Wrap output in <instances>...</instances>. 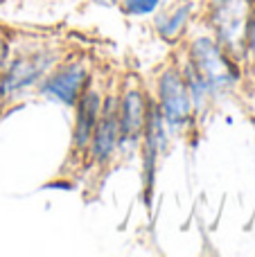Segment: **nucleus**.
Returning a JSON list of instances; mask_svg holds the SVG:
<instances>
[{"label": "nucleus", "instance_id": "obj_1", "mask_svg": "<svg viewBox=\"0 0 255 257\" xmlns=\"http://www.w3.org/2000/svg\"><path fill=\"white\" fill-rule=\"evenodd\" d=\"M194 70L197 75L192 77V81L201 84L203 90L228 86L235 79V70L219 52V48H215L210 41H199L194 45Z\"/></svg>", "mask_w": 255, "mask_h": 257}, {"label": "nucleus", "instance_id": "obj_2", "mask_svg": "<svg viewBox=\"0 0 255 257\" xmlns=\"http://www.w3.org/2000/svg\"><path fill=\"white\" fill-rule=\"evenodd\" d=\"M161 106L163 115L170 124H183L188 120L190 111V97H188V86L181 79L179 72L170 70L163 75L161 79Z\"/></svg>", "mask_w": 255, "mask_h": 257}, {"label": "nucleus", "instance_id": "obj_3", "mask_svg": "<svg viewBox=\"0 0 255 257\" xmlns=\"http://www.w3.org/2000/svg\"><path fill=\"white\" fill-rule=\"evenodd\" d=\"M86 81V70L81 66H68L66 70L57 72L48 84L43 86V93H48L50 97L59 99L63 104H75V99L79 97V90L84 88Z\"/></svg>", "mask_w": 255, "mask_h": 257}, {"label": "nucleus", "instance_id": "obj_4", "mask_svg": "<svg viewBox=\"0 0 255 257\" xmlns=\"http://www.w3.org/2000/svg\"><path fill=\"white\" fill-rule=\"evenodd\" d=\"M246 27V3L244 0H224L217 7V32L224 41L233 43Z\"/></svg>", "mask_w": 255, "mask_h": 257}, {"label": "nucleus", "instance_id": "obj_5", "mask_svg": "<svg viewBox=\"0 0 255 257\" xmlns=\"http://www.w3.org/2000/svg\"><path fill=\"white\" fill-rule=\"evenodd\" d=\"M145 99L138 90H129L122 99V108L117 113V126L122 138H136L145 126Z\"/></svg>", "mask_w": 255, "mask_h": 257}, {"label": "nucleus", "instance_id": "obj_6", "mask_svg": "<svg viewBox=\"0 0 255 257\" xmlns=\"http://www.w3.org/2000/svg\"><path fill=\"white\" fill-rule=\"evenodd\" d=\"M117 133H120L117 111L113 106H106V111L97 120L95 131H93V151L97 156V160H106L113 154V149L117 145Z\"/></svg>", "mask_w": 255, "mask_h": 257}, {"label": "nucleus", "instance_id": "obj_7", "mask_svg": "<svg viewBox=\"0 0 255 257\" xmlns=\"http://www.w3.org/2000/svg\"><path fill=\"white\" fill-rule=\"evenodd\" d=\"M48 66V57H32V59H23L16 66H12V70L7 72L3 81V93L9 90L23 88V86H30L36 77L43 72V68Z\"/></svg>", "mask_w": 255, "mask_h": 257}, {"label": "nucleus", "instance_id": "obj_8", "mask_svg": "<svg viewBox=\"0 0 255 257\" xmlns=\"http://www.w3.org/2000/svg\"><path fill=\"white\" fill-rule=\"evenodd\" d=\"M97 115H99V99L97 93H86L81 97L79 104V117H77V126H75V142L77 147H86V142L93 138L95 124H97Z\"/></svg>", "mask_w": 255, "mask_h": 257}, {"label": "nucleus", "instance_id": "obj_9", "mask_svg": "<svg viewBox=\"0 0 255 257\" xmlns=\"http://www.w3.org/2000/svg\"><path fill=\"white\" fill-rule=\"evenodd\" d=\"M185 18H188V7H179L174 12V16H167L165 21L161 23V32L163 36H167V39H172V36L179 34V30L183 27Z\"/></svg>", "mask_w": 255, "mask_h": 257}, {"label": "nucleus", "instance_id": "obj_10", "mask_svg": "<svg viewBox=\"0 0 255 257\" xmlns=\"http://www.w3.org/2000/svg\"><path fill=\"white\" fill-rule=\"evenodd\" d=\"M156 5H158V0H126L124 12L126 14H147V12H154Z\"/></svg>", "mask_w": 255, "mask_h": 257}, {"label": "nucleus", "instance_id": "obj_11", "mask_svg": "<svg viewBox=\"0 0 255 257\" xmlns=\"http://www.w3.org/2000/svg\"><path fill=\"white\" fill-rule=\"evenodd\" d=\"M5 54H7V45H5V39L0 36V66H3V61H5Z\"/></svg>", "mask_w": 255, "mask_h": 257}]
</instances>
